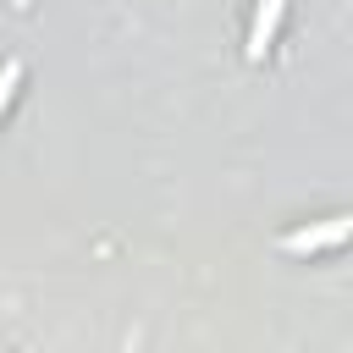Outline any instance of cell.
Here are the masks:
<instances>
[{
	"mask_svg": "<svg viewBox=\"0 0 353 353\" xmlns=\"http://www.w3.org/2000/svg\"><path fill=\"white\" fill-rule=\"evenodd\" d=\"M276 17H281V0H270V6L259 11V22H254V55L265 50V39H270V28H276Z\"/></svg>",
	"mask_w": 353,
	"mask_h": 353,
	"instance_id": "6da1fadb",
	"label": "cell"
},
{
	"mask_svg": "<svg viewBox=\"0 0 353 353\" xmlns=\"http://www.w3.org/2000/svg\"><path fill=\"white\" fill-rule=\"evenodd\" d=\"M17 77H22V66H6V72H0V110H6V99H11V88H17Z\"/></svg>",
	"mask_w": 353,
	"mask_h": 353,
	"instance_id": "7a4b0ae2",
	"label": "cell"
}]
</instances>
